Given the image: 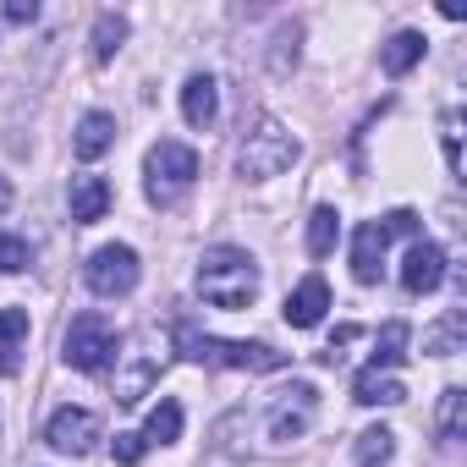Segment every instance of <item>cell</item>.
<instances>
[{
	"mask_svg": "<svg viewBox=\"0 0 467 467\" xmlns=\"http://www.w3.org/2000/svg\"><path fill=\"white\" fill-rule=\"evenodd\" d=\"M445 165H451V176H462V132H456V110L445 116Z\"/></svg>",
	"mask_w": 467,
	"mask_h": 467,
	"instance_id": "4316f807",
	"label": "cell"
},
{
	"mask_svg": "<svg viewBox=\"0 0 467 467\" xmlns=\"http://www.w3.org/2000/svg\"><path fill=\"white\" fill-rule=\"evenodd\" d=\"M67 203H72V220H78V225H94V220H105V209H110V182H105V176H72Z\"/></svg>",
	"mask_w": 467,
	"mask_h": 467,
	"instance_id": "4fadbf2b",
	"label": "cell"
},
{
	"mask_svg": "<svg viewBox=\"0 0 467 467\" xmlns=\"http://www.w3.org/2000/svg\"><path fill=\"white\" fill-rule=\"evenodd\" d=\"M390 445H396V434H390V429H363V434H358L352 462H358V467H379V462L390 456Z\"/></svg>",
	"mask_w": 467,
	"mask_h": 467,
	"instance_id": "603a6c76",
	"label": "cell"
},
{
	"mask_svg": "<svg viewBox=\"0 0 467 467\" xmlns=\"http://www.w3.org/2000/svg\"><path fill=\"white\" fill-rule=\"evenodd\" d=\"M385 225L379 220H363L358 225V237H352V275H358V286H374L379 281V265H385Z\"/></svg>",
	"mask_w": 467,
	"mask_h": 467,
	"instance_id": "30bf717a",
	"label": "cell"
},
{
	"mask_svg": "<svg viewBox=\"0 0 467 467\" xmlns=\"http://www.w3.org/2000/svg\"><path fill=\"white\" fill-rule=\"evenodd\" d=\"M45 440H50L56 451H67V456H88L94 440H99V418H94L88 407H61V412L50 418Z\"/></svg>",
	"mask_w": 467,
	"mask_h": 467,
	"instance_id": "ba28073f",
	"label": "cell"
},
{
	"mask_svg": "<svg viewBox=\"0 0 467 467\" xmlns=\"http://www.w3.org/2000/svg\"><path fill=\"white\" fill-rule=\"evenodd\" d=\"M352 401H363V407H396V401H407V385L390 379V374H379V368H363L358 385H352Z\"/></svg>",
	"mask_w": 467,
	"mask_h": 467,
	"instance_id": "2e32d148",
	"label": "cell"
},
{
	"mask_svg": "<svg viewBox=\"0 0 467 467\" xmlns=\"http://www.w3.org/2000/svg\"><path fill=\"white\" fill-rule=\"evenodd\" d=\"M314 407H319V390H314V385H292V390H281L275 407H270V445L297 440V434L314 423Z\"/></svg>",
	"mask_w": 467,
	"mask_h": 467,
	"instance_id": "52a82bcc",
	"label": "cell"
},
{
	"mask_svg": "<svg viewBox=\"0 0 467 467\" xmlns=\"http://www.w3.org/2000/svg\"><path fill=\"white\" fill-rule=\"evenodd\" d=\"M121 39H127V17H116V12H105L99 17V28H94V61L105 67L116 50H121Z\"/></svg>",
	"mask_w": 467,
	"mask_h": 467,
	"instance_id": "7402d4cb",
	"label": "cell"
},
{
	"mask_svg": "<svg viewBox=\"0 0 467 467\" xmlns=\"http://www.w3.org/2000/svg\"><path fill=\"white\" fill-rule=\"evenodd\" d=\"M88 292L94 297H127L132 286H138V254L127 248V243H110V248H99L94 259H88Z\"/></svg>",
	"mask_w": 467,
	"mask_h": 467,
	"instance_id": "8992f818",
	"label": "cell"
},
{
	"mask_svg": "<svg viewBox=\"0 0 467 467\" xmlns=\"http://www.w3.org/2000/svg\"><path fill=\"white\" fill-rule=\"evenodd\" d=\"M176 347H182V358L209 363V368H248V374L286 368V352H275V347H265V341H220V336L192 330L187 319L176 325Z\"/></svg>",
	"mask_w": 467,
	"mask_h": 467,
	"instance_id": "7a4b0ae2",
	"label": "cell"
},
{
	"mask_svg": "<svg viewBox=\"0 0 467 467\" xmlns=\"http://www.w3.org/2000/svg\"><path fill=\"white\" fill-rule=\"evenodd\" d=\"M182 116H187V127H214V116H220V88H214V78L209 72H192L187 83H182Z\"/></svg>",
	"mask_w": 467,
	"mask_h": 467,
	"instance_id": "7c38bea8",
	"label": "cell"
},
{
	"mask_svg": "<svg viewBox=\"0 0 467 467\" xmlns=\"http://www.w3.org/2000/svg\"><path fill=\"white\" fill-rule=\"evenodd\" d=\"M28 265H34V248L23 237H0V275H17Z\"/></svg>",
	"mask_w": 467,
	"mask_h": 467,
	"instance_id": "d4e9b609",
	"label": "cell"
},
{
	"mask_svg": "<svg viewBox=\"0 0 467 467\" xmlns=\"http://www.w3.org/2000/svg\"><path fill=\"white\" fill-rule=\"evenodd\" d=\"M440 281H445V248L412 237V248H407V259H401V286H407L412 297H423V292H434Z\"/></svg>",
	"mask_w": 467,
	"mask_h": 467,
	"instance_id": "9c48e42d",
	"label": "cell"
},
{
	"mask_svg": "<svg viewBox=\"0 0 467 467\" xmlns=\"http://www.w3.org/2000/svg\"><path fill=\"white\" fill-rule=\"evenodd\" d=\"M34 17H39L34 0H12V6H6V23H17V28H23V23H34Z\"/></svg>",
	"mask_w": 467,
	"mask_h": 467,
	"instance_id": "83f0119b",
	"label": "cell"
},
{
	"mask_svg": "<svg viewBox=\"0 0 467 467\" xmlns=\"http://www.w3.org/2000/svg\"><path fill=\"white\" fill-rule=\"evenodd\" d=\"M297 160V138L281 127V121H270V116H259L254 127H248V138H243V149H237V171L248 176V182H265V176H281L286 165Z\"/></svg>",
	"mask_w": 467,
	"mask_h": 467,
	"instance_id": "3957f363",
	"label": "cell"
},
{
	"mask_svg": "<svg viewBox=\"0 0 467 467\" xmlns=\"http://www.w3.org/2000/svg\"><path fill=\"white\" fill-rule=\"evenodd\" d=\"M171 440H182V401L165 396L143 423V445H171Z\"/></svg>",
	"mask_w": 467,
	"mask_h": 467,
	"instance_id": "ac0fdd59",
	"label": "cell"
},
{
	"mask_svg": "<svg viewBox=\"0 0 467 467\" xmlns=\"http://www.w3.org/2000/svg\"><path fill=\"white\" fill-rule=\"evenodd\" d=\"M198 292L209 308H225V314H243L254 297H259V265L243 254V248H209L198 259Z\"/></svg>",
	"mask_w": 467,
	"mask_h": 467,
	"instance_id": "6da1fadb",
	"label": "cell"
},
{
	"mask_svg": "<svg viewBox=\"0 0 467 467\" xmlns=\"http://www.w3.org/2000/svg\"><path fill=\"white\" fill-rule=\"evenodd\" d=\"M28 341V308H0V374H17Z\"/></svg>",
	"mask_w": 467,
	"mask_h": 467,
	"instance_id": "9a60e30c",
	"label": "cell"
},
{
	"mask_svg": "<svg viewBox=\"0 0 467 467\" xmlns=\"http://www.w3.org/2000/svg\"><path fill=\"white\" fill-rule=\"evenodd\" d=\"M423 50H429V45H423V34H412V28H407V34H396V39L379 50V67H385L390 78H401V72H412V67L423 61Z\"/></svg>",
	"mask_w": 467,
	"mask_h": 467,
	"instance_id": "e0dca14e",
	"label": "cell"
},
{
	"mask_svg": "<svg viewBox=\"0 0 467 467\" xmlns=\"http://www.w3.org/2000/svg\"><path fill=\"white\" fill-rule=\"evenodd\" d=\"M143 451H149V445H143V434H132V429L110 440V456H116L121 467H138V462H143Z\"/></svg>",
	"mask_w": 467,
	"mask_h": 467,
	"instance_id": "484cf974",
	"label": "cell"
},
{
	"mask_svg": "<svg viewBox=\"0 0 467 467\" xmlns=\"http://www.w3.org/2000/svg\"><path fill=\"white\" fill-rule=\"evenodd\" d=\"M336 237H341V214H336L330 203H319V209L308 214V254L325 259V254L336 248Z\"/></svg>",
	"mask_w": 467,
	"mask_h": 467,
	"instance_id": "d6986e66",
	"label": "cell"
},
{
	"mask_svg": "<svg viewBox=\"0 0 467 467\" xmlns=\"http://www.w3.org/2000/svg\"><path fill=\"white\" fill-rule=\"evenodd\" d=\"M325 308H330L325 275H308L297 292H286V325H292V330H314V325L325 319Z\"/></svg>",
	"mask_w": 467,
	"mask_h": 467,
	"instance_id": "8fae6325",
	"label": "cell"
},
{
	"mask_svg": "<svg viewBox=\"0 0 467 467\" xmlns=\"http://www.w3.org/2000/svg\"><path fill=\"white\" fill-rule=\"evenodd\" d=\"M110 143H116V116L110 110H88L78 121V138H72L78 160H99V154H110Z\"/></svg>",
	"mask_w": 467,
	"mask_h": 467,
	"instance_id": "5bb4252c",
	"label": "cell"
},
{
	"mask_svg": "<svg viewBox=\"0 0 467 467\" xmlns=\"http://www.w3.org/2000/svg\"><path fill=\"white\" fill-rule=\"evenodd\" d=\"M462 330H467V314L462 308H451L429 336H423V352H434V358H451L456 347H462Z\"/></svg>",
	"mask_w": 467,
	"mask_h": 467,
	"instance_id": "ffe728a7",
	"label": "cell"
},
{
	"mask_svg": "<svg viewBox=\"0 0 467 467\" xmlns=\"http://www.w3.org/2000/svg\"><path fill=\"white\" fill-rule=\"evenodd\" d=\"M407 336H412V330H407L401 319H390V325L374 336V363H368V368H379V374H385L390 363H401V358H407Z\"/></svg>",
	"mask_w": 467,
	"mask_h": 467,
	"instance_id": "44dd1931",
	"label": "cell"
},
{
	"mask_svg": "<svg viewBox=\"0 0 467 467\" xmlns=\"http://www.w3.org/2000/svg\"><path fill=\"white\" fill-rule=\"evenodd\" d=\"M116 347H121V336L110 330V319H105V314H78V319L67 325V341H61L67 363H72V368H83V374H99V368L116 358Z\"/></svg>",
	"mask_w": 467,
	"mask_h": 467,
	"instance_id": "5b68a950",
	"label": "cell"
},
{
	"mask_svg": "<svg viewBox=\"0 0 467 467\" xmlns=\"http://www.w3.org/2000/svg\"><path fill=\"white\" fill-rule=\"evenodd\" d=\"M143 176H149V198H154L160 209H171V203L192 187L198 154H192L187 143H176V138H160V143L149 149V160H143Z\"/></svg>",
	"mask_w": 467,
	"mask_h": 467,
	"instance_id": "277c9868",
	"label": "cell"
},
{
	"mask_svg": "<svg viewBox=\"0 0 467 467\" xmlns=\"http://www.w3.org/2000/svg\"><path fill=\"white\" fill-rule=\"evenodd\" d=\"M462 401H467V396H462L456 385L440 396V440H445V445H451V440H462Z\"/></svg>",
	"mask_w": 467,
	"mask_h": 467,
	"instance_id": "cb8c5ba5",
	"label": "cell"
},
{
	"mask_svg": "<svg viewBox=\"0 0 467 467\" xmlns=\"http://www.w3.org/2000/svg\"><path fill=\"white\" fill-rule=\"evenodd\" d=\"M12 209V182H0V214Z\"/></svg>",
	"mask_w": 467,
	"mask_h": 467,
	"instance_id": "f1b7e54d",
	"label": "cell"
}]
</instances>
